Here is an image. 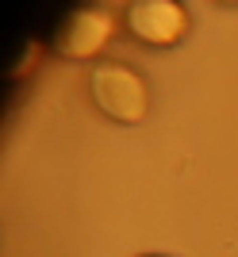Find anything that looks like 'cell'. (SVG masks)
Masks as SVG:
<instances>
[{
    "label": "cell",
    "instance_id": "3957f363",
    "mask_svg": "<svg viewBox=\"0 0 238 257\" xmlns=\"http://www.w3.org/2000/svg\"><path fill=\"white\" fill-rule=\"evenodd\" d=\"M108 35H111L108 12L81 8L62 23V31H58V50L69 54V58H88V54H96L100 46L108 43Z\"/></svg>",
    "mask_w": 238,
    "mask_h": 257
},
{
    "label": "cell",
    "instance_id": "6da1fadb",
    "mask_svg": "<svg viewBox=\"0 0 238 257\" xmlns=\"http://www.w3.org/2000/svg\"><path fill=\"white\" fill-rule=\"evenodd\" d=\"M88 92H92V104L104 111L115 123H142L146 111H150V92H146V81H142L135 69L115 62H100L92 73H88Z\"/></svg>",
    "mask_w": 238,
    "mask_h": 257
},
{
    "label": "cell",
    "instance_id": "7a4b0ae2",
    "mask_svg": "<svg viewBox=\"0 0 238 257\" xmlns=\"http://www.w3.org/2000/svg\"><path fill=\"white\" fill-rule=\"evenodd\" d=\"M127 27L150 46H173L188 31V12L177 0H135L127 4Z\"/></svg>",
    "mask_w": 238,
    "mask_h": 257
}]
</instances>
